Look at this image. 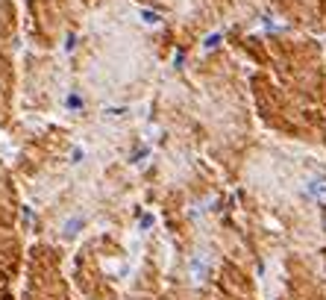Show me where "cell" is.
Masks as SVG:
<instances>
[{"label": "cell", "mask_w": 326, "mask_h": 300, "mask_svg": "<svg viewBox=\"0 0 326 300\" xmlns=\"http://www.w3.org/2000/svg\"><path fill=\"white\" fill-rule=\"evenodd\" d=\"M306 189H309V194H312V197L326 200V177H312V180L306 182Z\"/></svg>", "instance_id": "6da1fadb"}]
</instances>
